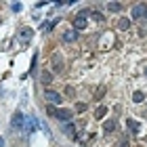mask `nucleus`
Returning a JSON list of instances; mask_svg holds the SVG:
<instances>
[{
  "instance_id": "nucleus-1",
  "label": "nucleus",
  "mask_w": 147,
  "mask_h": 147,
  "mask_svg": "<svg viewBox=\"0 0 147 147\" xmlns=\"http://www.w3.org/2000/svg\"><path fill=\"white\" fill-rule=\"evenodd\" d=\"M44 99H46V103H49V105H59V103H63V97L59 95L57 90H53V88H46V90H44Z\"/></svg>"
},
{
  "instance_id": "nucleus-2",
  "label": "nucleus",
  "mask_w": 147,
  "mask_h": 147,
  "mask_svg": "<svg viewBox=\"0 0 147 147\" xmlns=\"http://www.w3.org/2000/svg\"><path fill=\"white\" fill-rule=\"evenodd\" d=\"M11 126L15 130H19V132H23V126H25V116L21 111H15L13 113V118H11Z\"/></svg>"
},
{
  "instance_id": "nucleus-3",
  "label": "nucleus",
  "mask_w": 147,
  "mask_h": 147,
  "mask_svg": "<svg viewBox=\"0 0 147 147\" xmlns=\"http://www.w3.org/2000/svg\"><path fill=\"white\" fill-rule=\"evenodd\" d=\"M36 128H38V120H36V116H28V118H25L23 132H34Z\"/></svg>"
},
{
  "instance_id": "nucleus-4",
  "label": "nucleus",
  "mask_w": 147,
  "mask_h": 147,
  "mask_svg": "<svg viewBox=\"0 0 147 147\" xmlns=\"http://www.w3.org/2000/svg\"><path fill=\"white\" fill-rule=\"evenodd\" d=\"M53 71H55V74H61L63 71V59H61L59 53L53 55Z\"/></svg>"
},
{
  "instance_id": "nucleus-5",
  "label": "nucleus",
  "mask_w": 147,
  "mask_h": 147,
  "mask_svg": "<svg viewBox=\"0 0 147 147\" xmlns=\"http://www.w3.org/2000/svg\"><path fill=\"white\" fill-rule=\"evenodd\" d=\"M145 13H147V4H137L132 9V19H141L145 17Z\"/></svg>"
},
{
  "instance_id": "nucleus-6",
  "label": "nucleus",
  "mask_w": 147,
  "mask_h": 147,
  "mask_svg": "<svg viewBox=\"0 0 147 147\" xmlns=\"http://www.w3.org/2000/svg\"><path fill=\"white\" fill-rule=\"evenodd\" d=\"M55 118H57V120H61V122H65V124H67L69 120H71V111H69V109H57V113H55Z\"/></svg>"
},
{
  "instance_id": "nucleus-7",
  "label": "nucleus",
  "mask_w": 147,
  "mask_h": 147,
  "mask_svg": "<svg viewBox=\"0 0 147 147\" xmlns=\"http://www.w3.org/2000/svg\"><path fill=\"white\" fill-rule=\"evenodd\" d=\"M86 15H88V13L84 11V13H80V15L76 17V32H78V30H84V28H86Z\"/></svg>"
},
{
  "instance_id": "nucleus-8",
  "label": "nucleus",
  "mask_w": 147,
  "mask_h": 147,
  "mask_svg": "<svg viewBox=\"0 0 147 147\" xmlns=\"http://www.w3.org/2000/svg\"><path fill=\"white\" fill-rule=\"evenodd\" d=\"M40 80H42V84H44V86H49V84L53 82V74H51V71H46V69H44L42 74H40Z\"/></svg>"
},
{
  "instance_id": "nucleus-9",
  "label": "nucleus",
  "mask_w": 147,
  "mask_h": 147,
  "mask_svg": "<svg viewBox=\"0 0 147 147\" xmlns=\"http://www.w3.org/2000/svg\"><path fill=\"white\" fill-rule=\"evenodd\" d=\"M76 38H78V32H76V30H71V32H65V34H63V42H74Z\"/></svg>"
},
{
  "instance_id": "nucleus-10",
  "label": "nucleus",
  "mask_w": 147,
  "mask_h": 147,
  "mask_svg": "<svg viewBox=\"0 0 147 147\" xmlns=\"http://www.w3.org/2000/svg\"><path fill=\"white\" fill-rule=\"evenodd\" d=\"M126 126H128V130H132V132H139V128H141L137 120H126Z\"/></svg>"
},
{
  "instance_id": "nucleus-11",
  "label": "nucleus",
  "mask_w": 147,
  "mask_h": 147,
  "mask_svg": "<svg viewBox=\"0 0 147 147\" xmlns=\"http://www.w3.org/2000/svg\"><path fill=\"white\" fill-rule=\"evenodd\" d=\"M105 113H107V107H105V105H99V107L95 109V118H97V120H101Z\"/></svg>"
},
{
  "instance_id": "nucleus-12",
  "label": "nucleus",
  "mask_w": 147,
  "mask_h": 147,
  "mask_svg": "<svg viewBox=\"0 0 147 147\" xmlns=\"http://www.w3.org/2000/svg\"><path fill=\"white\" fill-rule=\"evenodd\" d=\"M103 130H105V132H111V130H116V120H107V122L103 124Z\"/></svg>"
},
{
  "instance_id": "nucleus-13",
  "label": "nucleus",
  "mask_w": 147,
  "mask_h": 147,
  "mask_svg": "<svg viewBox=\"0 0 147 147\" xmlns=\"http://www.w3.org/2000/svg\"><path fill=\"white\" fill-rule=\"evenodd\" d=\"M63 132H65V135H69V137H74V132H76V126H74L71 122H67V124L63 126Z\"/></svg>"
},
{
  "instance_id": "nucleus-14",
  "label": "nucleus",
  "mask_w": 147,
  "mask_h": 147,
  "mask_svg": "<svg viewBox=\"0 0 147 147\" xmlns=\"http://www.w3.org/2000/svg\"><path fill=\"white\" fill-rule=\"evenodd\" d=\"M107 9L111 13H118V11H122V4H120V2H107Z\"/></svg>"
},
{
  "instance_id": "nucleus-15",
  "label": "nucleus",
  "mask_w": 147,
  "mask_h": 147,
  "mask_svg": "<svg viewBox=\"0 0 147 147\" xmlns=\"http://www.w3.org/2000/svg\"><path fill=\"white\" fill-rule=\"evenodd\" d=\"M32 34H34V32H32V28H23V30H21V40H30Z\"/></svg>"
},
{
  "instance_id": "nucleus-16",
  "label": "nucleus",
  "mask_w": 147,
  "mask_h": 147,
  "mask_svg": "<svg viewBox=\"0 0 147 147\" xmlns=\"http://www.w3.org/2000/svg\"><path fill=\"white\" fill-rule=\"evenodd\" d=\"M132 101H135V103H143L145 101V95H143L141 90H137L135 95H132Z\"/></svg>"
},
{
  "instance_id": "nucleus-17",
  "label": "nucleus",
  "mask_w": 147,
  "mask_h": 147,
  "mask_svg": "<svg viewBox=\"0 0 147 147\" xmlns=\"http://www.w3.org/2000/svg\"><path fill=\"white\" fill-rule=\"evenodd\" d=\"M128 28H130V19H120L118 30H128Z\"/></svg>"
},
{
  "instance_id": "nucleus-18",
  "label": "nucleus",
  "mask_w": 147,
  "mask_h": 147,
  "mask_svg": "<svg viewBox=\"0 0 147 147\" xmlns=\"http://www.w3.org/2000/svg\"><path fill=\"white\" fill-rule=\"evenodd\" d=\"M88 15H90L92 19H95V21H103V15H101L99 11H92V13H88Z\"/></svg>"
},
{
  "instance_id": "nucleus-19",
  "label": "nucleus",
  "mask_w": 147,
  "mask_h": 147,
  "mask_svg": "<svg viewBox=\"0 0 147 147\" xmlns=\"http://www.w3.org/2000/svg\"><path fill=\"white\" fill-rule=\"evenodd\" d=\"M65 95H67V97H74V95H76V90H74V86H65Z\"/></svg>"
},
{
  "instance_id": "nucleus-20",
  "label": "nucleus",
  "mask_w": 147,
  "mask_h": 147,
  "mask_svg": "<svg viewBox=\"0 0 147 147\" xmlns=\"http://www.w3.org/2000/svg\"><path fill=\"white\" fill-rule=\"evenodd\" d=\"M76 111H80V113L86 111V103H76Z\"/></svg>"
},
{
  "instance_id": "nucleus-21",
  "label": "nucleus",
  "mask_w": 147,
  "mask_h": 147,
  "mask_svg": "<svg viewBox=\"0 0 147 147\" xmlns=\"http://www.w3.org/2000/svg\"><path fill=\"white\" fill-rule=\"evenodd\" d=\"M11 9L15 11V13H19V11H21V2H15V4H11Z\"/></svg>"
},
{
  "instance_id": "nucleus-22",
  "label": "nucleus",
  "mask_w": 147,
  "mask_h": 147,
  "mask_svg": "<svg viewBox=\"0 0 147 147\" xmlns=\"http://www.w3.org/2000/svg\"><path fill=\"white\" fill-rule=\"evenodd\" d=\"M105 95V86H101V88H99V92H97V99H101Z\"/></svg>"
},
{
  "instance_id": "nucleus-23",
  "label": "nucleus",
  "mask_w": 147,
  "mask_h": 147,
  "mask_svg": "<svg viewBox=\"0 0 147 147\" xmlns=\"http://www.w3.org/2000/svg\"><path fill=\"white\" fill-rule=\"evenodd\" d=\"M120 147H128V143H126V141H122V143H120Z\"/></svg>"
},
{
  "instance_id": "nucleus-24",
  "label": "nucleus",
  "mask_w": 147,
  "mask_h": 147,
  "mask_svg": "<svg viewBox=\"0 0 147 147\" xmlns=\"http://www.w3.org/2000/svg\"><path fill=\"white\" fill-rule=\"evenodd\" d=\"M2 145H4V139H2V137H0V147H2Z\"/></svg>"
},
{
  "instance_id": "nucleus-25",
  "label": "nucleus",
  "mask_w": 147,
  "mask_h": 147,
  "mask_svg": "<svg viewBox=\"0 0 147 147\" xmlns=\"http://www.w3.org/2000/svg\"><path fill=\"white\" fill-rule=\"evenodd\" d=\"M145 76H147V67H145Z\"/></svg>"
},
{
  "instance_id": "nucleus-26",
  "label": "nucleus",
  "mask_w": 147,
  "mask_h": 147,
  "mask_svg": "<svg viewBox=\"0 0 147 147\" xmlns=\"http://www.w3.org/2000/svg\"><path fill=\"white\" fill-rule=\"evenodd\" d=\"M145 116H147V109H145Z\"/></svg>"
},
{
  "instance_id": "nucleus-27",
  "label": "nucleus",
  "mask_w": 147,
  "mask_h": 147,
  "mask_svg": "<svg viewBox=\"0 0 147 147\" xmlns=\"http://www.w3.org/2000/svg\"><path fill=\"white\" fill-rule=\"evenodd\" d=\"M145 17H147V13H145Z\"/></svg>"
}]
</instances>
